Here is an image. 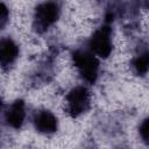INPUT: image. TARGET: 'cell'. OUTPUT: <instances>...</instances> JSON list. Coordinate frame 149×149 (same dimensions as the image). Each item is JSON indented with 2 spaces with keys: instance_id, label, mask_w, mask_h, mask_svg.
<instances>
[{
  "instance_id": "obj_4",
  "label": "cell",
  "mask_w": 149,
  "mask_h": 149,
  "mask_svg": "<svg viewBox=\"0 0 149 149\" xmlns=\"http://www.w3.org/2000/svg\"><path fill=\"white\" fill-rule=\"evenodd\" d=\"M91 105V93L84 85L73 87L66 94V111L72 118H78L86 113Z\"/></svg>"
},
{
  "instance_id": "obj_2",
  "label": "cell",
  "mask_w": 149,
  "mask_h": 149,
  "mask_svg": "<svg viewBox=\"0 0 149 149\" xmlns=\"http://www.w3.org/2000/svg\"><path fill=\"white\" fill-rule=\"evenodd\" d=\"M61 15V6L58 2L47 1L37 5L34 12L33 28L37 34L45 33L52 27Z\"/></svg>"
},
{
  "instance_id": "obj_10",
  "label": "cell",
  "mask_w": 149,
  "mask_h": 149,
  "mask_svg": "<svg viewBox=\"0 0 149 149\" xmlns=\"http://www.w3.org/2000/svg\"><path fill=\"white\" fill-rule=\"evenodd\" d=\"M9 19V10L3 2H0V28L3 29Z\"/></svg>"
},
{
  "instance_id": "obj_6",
  "label": "cell",
  "mask_w": 149,
  "mask_h": 149,
  "mask_svg": "<svg viewBox=\"0 0 149 149\" xmlns=\"http://www.w3.org/2000/svg\"><path fill=\"white\" fill-rule=\"evenodd\" d=\"M33 125L36 132L44 135H51L58 129L57 118L52 112L48 109H40L35 112L33 116Z\"/></svg>"
},
{
  "instance_id": "obj_5",
  "label": "cell",
  "mask_w": 149,
  "mask_h": 149,
  "mask_svg": "<svg viewBox=\"0 0 149 149\" xmlns=\"http://www.w3.org/2000/svg\"><path fill=\"white\" fill-rule=\"evenodd\" d=\"M5 123L13 128L20 129L26 120V104L22 99H16L13 102L8 104L3 111Z\"/></svg>"
},
{
  "instance_id": "obj_9",
  "label": "cell",
  "mask_w": 149,
  "mask_h": 149,
  "mask_svg": "<svg viewBox=\"0 0 149 149\" xmlns=\"http://www.w3.org/2000/svg\"><path fill=\"white\" fill-rule=\"evenodd\" d=\"M139 134H140V137L142 139V141L149 146V116L144 118L140 126H139Z\"/></svg>"
},
{
  "instance_id": "obj_3",
  "label": "cell",
  "mask_w": 149,
  "mask_h": 149,
  "mask_svg": "<svg viewBox=\"0 0 149 149\" xmlns=\"http://www.w3.org/2000/svg\"><path fill=\"white\" fill-rule=\"evenodd\" d=\"M88 50H91L97 57L107 58L113 49L112 42V27L111 23L104 22L90 37L87 42Z\"/></svg>"
},
{
  "instance_id": "obj_8",
  "label": "cell",
  "mask_w": 149,
  "mask_h": 149,
  "mask_svg": "<svg viewBox=\"0 0 149 149\" xmlns=\"http://www.w3.org/2000/svg\"><path fill=\"white\" fill-rule=\"evenodd\" d=\"M133 72L136 76H144L149 71V49L142 48L130 62Z\"/></svg>"
},
{
  "instance_id": "obj_1",
  "label": "cell",
  "mask_w": 149,
  "mask_h": 149,
  "mask_svg": "<svg viewBox=\"0 0 149 149\" xmlns=\"http://www.w3.org/2000/svg\"><path fill=\"white\" fill-rule=\"evenodd\" d=\"M72 61L80 77L87 84H95L99 77L100 69L98 57L85 47L78 48L72 51Z\"/></svg>"
},
{
  "instance_id": "obj_7",
  "label": "cell",
  "mask_w": 149,
  "mask_h": 149,
  "mask_svg": "<svg viewBox=\"0 0 149 149\" xmlns=\"http://www.w3.org/2000/svg\"><path fill=\"white\" fill-rule=\"evenodd\" d=\"M20 54L19 45L10 37H3L0 41V64L3 70L12 66Z\"/></svg>"
}]
</instances>
